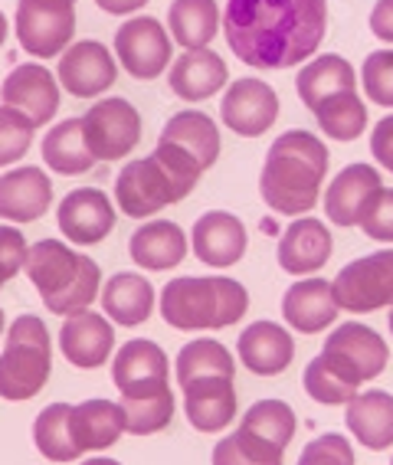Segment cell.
<instances>
[{
    "label": "cell",
    "instance_id": "1",
    "mask_svg": "<svg viewBox=\"0 0 393 465\" xmlns=\"http://www.w3.org/2000/svg\"><path fill=\"white\" fill-rule=\"evenodd\" d=\"M223 34L246 66L292 69L319 53L328 0H226Z\"/></svg>",
    "mask_w": 393,
    "mask_h": 465
},
{
    "label": "cell",
    "instance_id": "2",
    "mask_svg": "<svg viewBox=\"0 0 393 465\" xmlns=\"http://www.w3.org/2000/svg\"><path fill=\"white\" fill-rule=\"evenodd\" d=\"M390 348L387 341L360 322H344L328 334L325 348L305 367V391L315 403L348 407L358 397L360 383L387 371Z\"/></svg>",
    "mask_w": 393,
    "mask_h": 465
},
{
    "label": "cell",
    "instance_id": "3",
    "mask_svg": "<svg viewBox=\"0 0 393 465\" xmlns=\"http://www.w3.org/2000/svg\"><path fill=\"white\" fill-rule=\"evenodd\" d=\"M328 148L319 134L292 132L279 134L266 154L260 174V193L269 210L285 216H305L321 197L328 177Z\"/></svg>",
    "mask_w": 393,
    "mask_h": 465
},
{
    "label": "cell",
    "instance_id": "4",
    "mask_svg": "<svg viewBox=\"0 0 393 465\" xmlns=\"http://www.w3.org/2000/svg\"><path fill=\"white\" fill-rule=\"evenodd\" d=\"M201 174L203 167L184 148L158 142V148L151 151L148 158L128 161L118 171L115 203L132 220H144L171 203H181L201 183Z\"/></svg>",
    "mask_w": 393,
    "mask_h": 465
},
{
    "label": "cell",
    "instance_id": "5",
    "mask_svg": "<svg viewBox=\"0 0 393 465\" xmlns=\"http://www.w3.org/2000/svg\"><path fill=\"white\" fill-rule=\"evenodd\" d=\"M26 279L40 292L53 315H75L93 305L102 292V269L95 259L69 250L63 240H40L26 252Z\"/></svg>",
    "mask_w": 393,
    "mask_h": 465
},
{
    "label": "cell",
    "instance_id": "6",
    "mask_svg": "<svg viewBox=\"0 0 393 465\" xmlns=\"http://www.w3.org/2000/svg\"><path fill=\"white\" fill-rule=\"evenodd\" d=\"M250 292L226 275H181L161 292V318L177 331H220L246 315Z\"/></svg>",
    "mask_w": 393,
    "mask_h": 465
},
{
    "label": "cell",
    "instance_id": "7",
    "mask_svg": "<svg viewBox=\"0 0 393 465\" xmlns=\"http://www.w3.org/2000/svg\"><path fill=\"white\" fill-rule=\"evenodd\" d=\"M299 420L285 400H260L246 410L236 432L213 446V465H282Z\"/></svg>",
    "mask_w": 393,
    "mask_h": 465
},
{
    "label": "cell",
    "instance_id": "8",
    "mask_svg": "<svg viewBox=\"0 0 393 465\" xmlns=\"http://www.w3.org/2000/svg\"><path fill=\"white\" fill-rule=\"evenodd\" d=\"M53 371L50 328L36 315H20L7 328L0 354V397L10 403L34 400L46 387Z\"/></svg>",
    "mask_w": 393,
    "mask_h": 465
},
{
    "label": "cell",
    "instance_id": "9",
    "mask_svg": "<svg viewBox=\"0 0 393 465\" xmlns=\"http://www.w3.org/2000/svg\"><path fill=\"white\" fill-rule=\"evenodd\" d=\"M14 30L30 56H63L75 36V0H20Z\"/></svg>",
    "mask_w": 393,
    "mask_h": 465
},
{
    "label": "cell",
    "instance_id": "10",
    "mask_svg": "<svg viewBox=\"0 0 393 465\" xmlns=\"http://www.w3.org/2000/svg\"><path fill=\"white\" fill-rule=\"evenodd\" d=\"M341 312L368 315L393 305V250L370 252L341 269L331 282Z\"/></svg>",
    "mask_w": 393,
    "mask_h": 465
},
{
    "label": "cell",
    "instance_id": "11",
    "mask_svg": "<svg viewBox=\"0 0 393 465\" xmlns=\"http://www.w3.org/2000/svg\"><path fill=\"white\" fill-rule=\"evenodd\" d=\"M83 138L95 161H122L142 142V115L122 95L93 102L83 115Z\"/></svg>",
    "mask_w": 393,
    "mask_h": 465
},
{
    "label": "cell",
    "instance_id": "12",
    "mask_svg": "<svg viewBox=\"0 0 393 465\" xmlns=\"http://www.w3.org/2000/svg\"><path fill=\"white\" fill-rule=\"evenodd\" d=\"M118 66L134 79H158L171 66V34L154 17H132L115 30Z\"/></svg>",
    "mask_w": 393,
    "mask_h": 465
},
{
    "label": "cell",
    "instance_id": "13",
    "mask_svg": "<svg viewBox=\"0 0 393 465\" xmlns=\"http://www.w3.org/2000/svg\"><path fill=\"white\" fill-rule=\"evenodd\" d=\"M112 381L122 400L151 397V393L171 391V364L161 344L148 338H132L118 348L112 361Z\"/></svg>",
    "mask_w": 393,
    "mask_h": 465
},
{
    "label": "cell",
    "instance_id": "14",
    "mask_svg": "<svg viewBox=\"0 0 393 465\" xmlns=\"http://www.w3.org/2000/svg\"><path fill=\"white\" fill-rule=\"evenodd\" d=\"M220 118L230 132H236L240 138H260L269 128L276 125L279 118V95L266 79L246 75L236 79L226 89L223 102H220Z\"/></svg>",
    "mask_w": 393,
    "mask_h": 465
},
{
    "label": "cell",
    "instance_id": "15",
    "mask_svg": "<svg viewBox=\"0 0 393 465\" xmlns=\"http://www.w3.org/2000/svg\"><path fill=\"white\" fill-rule=\"evenodd\" d=\"M56 79L59 89H66L75 99H95L115 85L118 63L99 40H79L59 56Z\"/></svg>",
    "mask_w": 393,
    "mask_h": 465
},
{
    "label": "cell",
    "instance_id": "16",
    "mask_svg": "<svg viewBox=\"0 0 393 465\" xmlns=\"http://www.w3.org/2000/svg\"><path fill=\"white\" fill-rule=\"evenodd\" d=\"M56 223L66 232V240L75 246H95L115 226V207L105 191L99 187H79L63 197L56 207Z\"/></svg>",
    "mask_w": 393,
    "mask_h": 465
},
{
    "label": "cell",
    "instance_id": "17",
    "mask_svg": "<svg viewBox=\"0 0 393 465\" xmlns=\"http://www.w3.org/2000/svg\"><path fill=\"white\" fill-rule=\"evenodd\" d=\"M0 102L24 112L36 128L53 122L59 112V79L40 63L14 66V73L0 85Z\"/></svg>",
    "mask_w": 393,
    "mask_h": 465
},
{
    "label": "cell",
    "instance_id": "18",
    "mask_svg": "<svg viewBox=\"0 0 393 465\" xmlns=\"http://www.w3.org/2000/svg\"><path fill=\"white\" fill-rule=\"evenodd\" d=\"M59 351L79 371H95L109 364L115 351V324L99 312H75L59 328Z\"/></svg>",
    "mask_w": 393,
    "mask_h": 465
},
{
    "label": "cell",
    "instance_id": "19",
    "mask_svg": "<svg viewBox=\"0 0 393 465\" xmlns=\"http://www.w3.org/2000/svg\"><path fill=\"white\" fill-rule=\"evenodd\" d=\"M191 250L213 269H230L246 256V226L236 213L210 210L191 230Z\"/></svg>",
    "mask_w": 393,
    "mask_h": 465
},
{
    "label": "cell",
    "instance_id": "20",
    "mask_svg": "<svg viewBox=\"0 0 393 465\" xmlns=\"http://www.w3.org/2000/svg\"><path fill=\"white\" fill-rule=\"evenodd\" d=\"M335 240L321 220L315 216H295L279 236V266L289 275H311L319 272L331 259Z\"/></svg>",
    "mask_w": 393,
    "mask_h": 465
},
{
    "label": "cell",
    "instance_id": "21",
    "mask_svg": "<svg viewBox=\"0 0 393 465\" xmlns=\"http://www.w3.org/2000/svg\"><path fill=\"white\" fill-rule=\"evenodd\" d=\"M53 203V181L46 171L26 164L0 174V216L10 223H34Z\"/></svg>",
    "mask_w": 393,
    "mask_h": 465
},
{
    "label": "cell",
    "instance_id": "22",
    "mask_svg": "<svg viewBox=\"0 0 393 465\" xmlns=\"http://www.w3.org/2000/svg\"><path fill=\"white\" fill-rule=\"evenodd\" d=\"M236 354H240V364H243L250 374L276 377L292 364L295 341L282 324L252 322L250 328H243L240 338H236Z\"/></svg>",
    "mask_w": 393,
    "mask_h": 465
},
{
    "label": "cell",
    "instance_id": "23",
    "mask_svg": "<svg viewBox=\"0 0 393 465\" xmlns=\"http://www.w3.org/2000/svg\"><path fill=\"white\" fill-rule=\"evenodd\" d=\"M181 391H184V413L197 432H220L236 420L240 400L233 377H197Z\"/></svg>",
    "mask_w": 393,
    "mask_h": 465
},
{
    "label": "cell",
    "instance_id": "24",
    "mask_svg": "<svg viewBox=\"0 0 393 465\" xmlns=\"http://www.w3.org/2000/svg\"><path fill=\"white\" fill-rule=\"evenodd\" d=\"M341 308L335 302L331 282L325 279H299L282 295V318L289 328L301 334H321L328 324H335Z\"/></svg>",
    "mask_w": 393,
    "mask_h": 465
},
{
    "label": "cell",
    "instance_id": "25",
    "mask_svg": "<svg viewBox=\"0 0 393 465\" xmlns=\"http://www.w3.org/2000/svg\"><path fill=\"white\" fill-rule=\"evenodd\" d=\"M380 171L374 164H348L325 191V213L335 226H358L360 213L380 191Z\"/></svg>",
    "mask_w": 393,
    "mask_h": 465
},
{
    "label": "cell",
    "instance_id": "26",
    "mask_svg": "<svg viewBox=\"0 0 393 465\" xmlns=\"http://www.w3.org/2000/svg\"><path fill=\"white\" fill-rule=\"evenodd\" d=\"M69 430L79 452H102L125 436V413L115 400H83L69 410Z\"/></svg>",
    "mask_w": 393,
    "mask_h": 465
},
{
    "label": "cell",
    "instance_id": "27",
    "mask_svg": "<svg viewBox=\"0 0 393 465\" xmlns=\"http://www.w3.org/2000/svg\"><path fill=\"white\" fill-rule=\"evenodd\" d=\"M230 79L223 56L213 50H184L171 63V92L184 102H203L213 99Z\"/></svg>",
    "mask_w": 393,
    "mask_h": 465
},
{
    "label": "cell",
    "instance_id": "28",
    "mask_svg": "<svg viewBox=\"0 0 393 465\" xmlns=\"http://www.w3.org/2000/svg\"><path fill=\"white\" fill-rule=\"evenodd\" d=\"M344 423L364 449L384 452L393 446V393L364 391L344 407Z\"/></svg>",
    "mask_w": 393,
    "mask_h": 465
},
{
    "label": "cell",
    "instance_id": "29",
    "mask_svg": "<svg viewBox=\"0 0 393 465\" xmlns=\"http://www.w3.org/2000/svg\"><path fill=\"white\" fill-rule=\"evenodd\" d=\"M187 236L184 230L171 220H151V223L138 226L132 232V242H128V252L142 269L151 272H168V269L181 266L187 256Z\"/></svg>",
    "mask_w": 393,
    "mask_h": 465
},
{
    "label": "cell",
    "instance_id": "30",
    "mask_svg": "<svg viewBox=\"0 0 393 465\" xmlns=\"http://www.w3.org/2000/svg\"><path fill=\"white\" fill-rule=\"evenodd\" d=\"M102 308L112 324L138 328L154 312V285L138 272H115L102 285Z\"/></svg>",
    "mask_w": 393,
    "mask_h": 465
},
{
    "label": "cell",
    "instance_id": "31",
    "mask_svg": "<svg viewBox=\"0 0 393 465\" xmlns=\"http://www.w3.org/2000/svg\"><path fill=\"white\" fill-rule=\"evenodd\" d=\"M348 89H358V75H354L351 63L338 53H321V56L309 59L301 73L295 75V92L309 112H315L325 99Z\"/></svg>",
    "mask_w": 393,
    "mask_h": 465
},
{
    "label": "cell",
    "instance_id": "32",
    "mask_svg": "<svg viewBox=\"0 0 393 465\" xmlns=\"http://www.w3.org/2000/svg\"><path fill=\"white\" fill-rule=\"evenodd\" d=\"M158 142H171L177 148H184L203 171L217 164L220 158V128L201 108H184V112L171 115L168 125L161 128Z\"/></svg>",
    "mask_w": 393,
    "mask_h": 465
},
{
    "label": "cell",
    "instance_id": "33",
    "mask_svg": "<svg viewBox=\"0 0 393 465\" xmlns=\"http://www.w3.org/2000/svg\"><path fill=\"white\" fill-rule=\"evenodd\" d=\"M171 40L184 50H207L220 34L217 0H171L168 7Z\"/></svg>",
    "mask_w": 393,
    "mask_h": 465
},
{
    "label": "cell",
    "instance_id": "34",
    "mask_svg": "<svg viewBox=\"0 0 393 465\" xmlns=\"http://www.w3.org/2000/svg\"><path fill=\"white\" fill-rule=\"evenodd\" d=\"M43 161L50 171L56 174H85L89 167L95 164L93 151L85 148V138H83V118H66V122H59L46 132L43 138Z\"/></svg>",
    "mask_w": 393,
    "mask_h": 465
},
{
    "label": "cell",
    "instance_id": "35",
    "mask_svg": "<svg viewBox=\"0 0 393 465\" xmlns=\"http://www.w3.org/2000/svg\"><path fill=\"white\" fill-rule=\"evenodd\" d=\"M174 371H177V383L187 387L197 377H233L236 361L220 341L197 338V341H187L184 348H181V354L174 361Z\"/></svg>",
    "mask_w": 393,
    "mask_h": 465
},
{
    "label": "cell",
    "instance_id": "36",
    "mask_svg": "<svg viewBox=\"0 0 393 465\" xmlns=\"http://www.w3.org/2000/svg\"><path fill=\"white\" fill-rule=\"evenodd\" d=\"M311 115L319 118V128L335 142H354L368 128V105L360 102L358 89L338 92V95L321 102Z\"/></svg>",
    "mask_w": 393,
    "mask_h": 465
},
{
    "label": "cell",
    "instance_id": "37",
    "mask_svg": "<svg viewBox=\"0 0 393 465\" xmlns=\"http://www.w3.org/2000/svg\"><path fill=\"white\" fill-rule=\"evenodd\" d=\"M69 410H73V403H50L34 420V446L50 462H75V459H83V452L73 442V430H69Z\"/></svg>",
    "mask_w": 393,
    "mask_h": 465
},
{
    "label": "cell",
    "instance_id": "38",
    "mask_svg": "<svg viewBox=\"0 0 393 465\" xmlns=\"http://www.w3.org/2000/svg\"><path fill=\"white\" fill-rule=\"evenodd\" d=\"M122 413H125L128 436H154V432L168 430L174 420V391L122 400Z\"/></svg>",
    "mask_w": 393,
    "mask_h": 465
},
{
    "label": "cell",
    "instance_id": "39",
    "mask_svg": "<svg viewBox=\"0 0 393 465\" xmlns=\"http://www.w3.org/2000/svg\"><path fill=\"white\" fill-rule=\"evenodd\" d=\"M34 132L36 125L24 112L0 102V167L17 164L24 158L26 151H30V144H34Z\"/></svg>",
    "mask_w": 393,
    "mask_h": 465
},
{
    "label": "cell",
    "instance_id": "40",
    "mask_svg": "<svg viewBox=\"0 0 393 465\" xmlns=\"http://www.w3.org/2000/svg\"><path fill=\"white\" fill-rule=\"evenodd\" d=\"M360 83L368 99L377 105L393 108V50H377L360 66Z\"/></svg>",
    "mask_w": 393,
    "mask_h": 465
},
{
    "label": "cell",
    "instance_id": "41",
    "mask_svg": "<svg viewBox=\"0 0 393 465\" xmlns=\"http://www.w3.org/2000/svg\"><path fill=\"white\" fill-rule=\"evenodd\" d=\"M295 465H358L354 462V446L344 440L341 432H325L301 449Z\"/></svg>",
    "mask_w": 393,
    "mask_h": 465
},
{
    "label": "cell",
    "instance_id": "42",
    "mask_svg": "<svg viewBox=\"0 0 393 465\" xmlns=\"http://www.w3.org/2000/svg\"><path fill=\"white\" fill-rule=\"evenodd\" d=\"M360 230L377 242H393V187H380L360 213Z\"/></svg>",
    "mask_w": 393,
    "mask_h": 465
},
{
    "label": "cell",
    "instance_id": "43",
    "mask_svg": "<svg viewBox=\"0 0 393 465\" xmlns=\"http://www.w3.org/2000/svg\"><path fill=\"white\" fill-rule=\"evenodd\" d=\"M26 236L17 226H0V282H10L26 266Z\"/></svg>",
    "mask_w": 393,
    "mask_h": 465
},
{
    "label": "cell",
    "instance_id": "44",
    "mask_svg": "<svg viewBox=\"0 0 393 465\" xmlns=\"http://www.w3.org/2000/svg\"><path fill=\"white\" fill-rule=\"evenodd\" d=\"M370 154L387 174H393V115L380 118L370 132Z\"/></svg>",
    "mask_w": 393,
    "mask_h": 465
},
{
    "label": "cell",
    "instance_id": "45",
    "mask_svg": "<svg viewBox=\"0 0 393 465\" xmlns=\"http://www.w3.org/2000/svg\"><path fill=\"white\" fill-rule=\"evenodd\" d=\"M370 34L380 43H390L393 46V0H377L374 10H370Z\"/></svg>",
    "mask_w": 393,
    "mask_h": 465
},
{
    "label": "cell",
    "instance_id": "46",
    "mask_svg": "<svg viewBox=\"0 0 393 465\" xmlns=\"http://www.w3.org/2000/svg\"><path fill=\"white\" fill-rule=\"evenodd\" d=\"M99 10L105 14H115V17H125V14H134V10H142L148 0H95Z\"/></svg>",
    "mask_w": 393,
    "mask_h": 465
},
{
    "label": "cell",
    "instance_id": "47",
    "mask_svg": "<svg viewBox=\"0 0 393 465\" xmlns=\"http://www.w3.org/2000/svg\"><path fill=\"white\" fill-rule=\"evenodd\" d=\"M83 465H122L118 459H105V456H99V459H85Z\"/></svg>",
    "mask_w": 393,
    "mask_h": 465
},
{
    "label": "cell",
    "instance_id": "48",
    "mask_svg": "<svg viewBox=\"0 0 393 465\" xmlns=\"http://www.w3.org/2000/svg\"><path fill=\"white\" fill-rule=\"evenodd\" d=\"M7 43V17H4V10H0V46Z\"/></svg>",
    "mask_w": 393,
    "mask_h": 465
},
{
    "label": "cell",
    "instance_id": "49",
    "mask_svg": "<svg viewBox=\"0 0 393 465\" xmlns=\"http://www.w3.org/2000/svg\"><path fill=\"white\" fill-rule=\"evenodd\" d=\"M4 328H7V322H4V308H0V334H4Z\"/></svg>",
    "mask_w": 393,
    "mask_h": 465
},
{
    "label": "cell",
    "instance_id": "50",
    "mask_svg": "<svg viewBox=\"0 0 393 465\" xmlns=\"http://www.w3.org/2000/svg\"><path fill=\"white\" fill-rule=\"evenodd\" d=\"M387 322H390V334H393V305H390V318H387Z\"/></svg>",
    "mask_w": 393,
    "mask_h": 465
},
{
    "label": "cell",
    "instance_id": "51",
    "mask_svg": "<svg viewBox=\"0 0 393 465\" xmlns=\"http://www.w3.org/2000/svg\"><path fill=\"white\" fill-rule=\"evenodd\" d=\"M0 289H4V282H0Z\"/></svg>",
    "mask_w": 393,
    "mask_h": 465
},
{
    "label": "cell",
    "instance_id": "52",
    "mask_svg": "<svg viewBox=\"0 0 393 465\" xmlns=\"http://www.w3.org/2000/svg\"><path fill=\"white\" fill-rule=\"evenodd\" d=\"M390 465H393V459H390Z\"/></svg>",
    "mask_w": 393,
    "mask_h": 465
}]
</instances>
